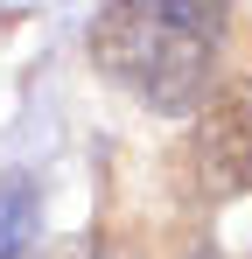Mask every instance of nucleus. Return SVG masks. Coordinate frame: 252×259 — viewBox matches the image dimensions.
Instances as JSON below:
<instances>
[{
    "label": "nucleus",
    "mask_w": 252,
    "mask_h": 259,
    "mask_svg": "<svg viewBox=\"0 0 252 259\" xmlns=\"http://www.w3.org/2000/svg\"><path fill=\"white\" fill-rule=\"evenodd\" d=\"M231 0H112L91 28V63L154 112H189L217 77Z\"/></svg>",
    "instance_id": "obj_1"
},
{
    "label": "nucleus",
    "mask_w": 252,
    "mask_h": 259,
    "mask_svg": "<svg viewBox=\"0 0 252 259\" xmlns=\"http://www.w3.org/2000/svg\"><path fill=\"white\" fill-rule=\"evenodd\" d=\"M189 161L210 196H252V77H231L203 105Z\"/></svg>",
    "instance_id": "obj_2"
},
{
    "label": "nucleus",
    "mask_w": 252,
    "mask_h": 259,
    "mask_svg": "<svg viewBox=\"0 0 252 259\" xmlns=\"http://www.w3.org/2000/svg\"><path fill=\"white\" fill-rule=\"evenodd\" d=\"M35 231H42L35 182H28V175H7V182H0V259H21Z\"/></svg>",
    "instance_id": "obj_3"
},
{
    "label": "nucleus",
    "mask_w": 252,
    "mask_h": 259,
    "mask_svg": "<svg viewBox=\"0 0 252 259\" xmlns=\"http://www.w3.org/2000/svg\"><path fill=\"white\" fill-rule=\"evenodd\" d=\"M49 259H126V252H112V245H98V238H70V245H56Z\"/></svg>",
    "instance_id": "obj_4"
}]
</instances>
